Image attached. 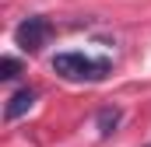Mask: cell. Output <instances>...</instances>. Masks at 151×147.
I'll list each match as a JSON object with an SVG mask.
<instances>
[{
  "mask_svg": "<svg viewBox=\"0 0 151 147\" xmlns=\"http://www.w3.org/2000/svg\"><path fill=\"white\" fill-rule=\"evenodd\" d=\"M53 70L60 77H67V81H99V77H106L109 63L106 60H91L84 53H60L53 60Z\"/></svg>",
  "mask_w": 151,
  "mask_h": 147,
  "instance_id": "obj_1",
  "label": "cell"
},
{
  "mask_svg": "<svg viewBox=\"0 0 151 147\" xmlns=\"http://www.w3.org/2000/svg\"><path fill=\"white\" fill-rule=\"evenodd\" d=\"M49 35H53V28H49V21H46V18H25V21L14 28V42H18L25 53L42 49V46L49 42Z\"/></svg>",
  "mask_w": 151,
  "mask_h": 147,
  "instance_id": "obj_2",
  "label": "cell"
},
{
  "mask_svg": "<svg viewBox=\"0 0 151 147\" xmlns=\"http://www.w3.org/2000/svg\"><path fill=\"white\" fill-rule=\"evenodd\" d=\"M32 105H35V88H21V91H18L11 102H7L4 116H7V119H21V116L32 109Z\"/></svg>",
  "mask_w": 151,
  "mask_h": 147,
  "instance_id": "obj_3",
  "label": "cell"
},
{
  "mask_svg": "<svg viewBox=\"0 0 151 147\" xmlns=\"http://www.w3.org/2000/svg\"><path fill=\"white\" fill-rule=\"evenodd\" d=\"M95 126H99L102 137H113L116 126H119V109H102L99 116H95Z\"/></svg>",
  "mask_w": 151,
  "mask_h": 147,
  "instance_id": "obj_4",
  "label": "cell"
},
{
  "mask_svg": "<svg viewBox=\"0 0 151 147\" xmlns=\"http://www.w3.org/2000/svg\"><path fill=\"white\" fill-rule=\"evenodd\" d=\"M18 70H21V63H18L14 56H4V60H0V77H4V81L18 77Z\"/></svg>",
  "mask_w": 151,
  "mask_h": 147,
  "instance_id": "obj_5",
  "label": "cell"
},
{
  "mask_svg": "<svg viewBox=\"0 0 151 147\" xmlns=\"http://www.w3.org/2000/svg\"><path fill=\"white\" fill-rule=\"evenodd\" d=\"M148 147H151V144H148Z\"/></svg>",
  "mask_w": 151,
  "mask_h": 147,
  "instance_id": "obj_6",
  "label": "cell"
}]
</instances>
